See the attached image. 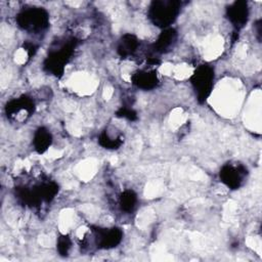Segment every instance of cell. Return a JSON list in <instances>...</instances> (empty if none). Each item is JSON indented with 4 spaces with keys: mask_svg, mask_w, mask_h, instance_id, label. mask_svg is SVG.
I'll use <instances>...</instances> for the list:
<instances>
[{
    "mask_svg": "<svg viewBox=\"0 0 262 262\" xmlns=\"http://www.w3.org/2000/svg\"><path fill=\"white\" fill-rule=\"evenodd\" d=\"M77 44L78 41L72 38L56 50H51L44 60V70L57 78L61 77L64 72V67L71 59Z\"/></svg>",
    "mask_w": 262,
    "mask_h": 262,
    "instance_id": "6da1fadb",
    "label": "cell"
},
{
    "mask_svg": "<svg viewBox=\"0 0 262 262\" xmlns=\"http://www.w3.org/2000/svg\"><path fill=\"white\" fill-rule=\"evenodd\" d=\"M179 11L180 3L177 1H154L148 9V17L155 26L167 29L175 21Z\"/></svg>",
    "mask_w": 262,
    "mask_h": 262,
    "instance_id": "7a4b0ae2",
    "label": "cell"
},
{
    "mask_svg": "<svg viewBox=\"0 0 262 262\" xmlns=\"http://www.w3.org/2000/svg\"><path fill=\"white\" fill-rule=\"evenodd\" d=\"M215 72L210 64H200L190 77V83L200 103L205 102L212 93L214 87Z\"/></svg>",
    "mask_w": 262,
    "mask_h": 262,
    "instance_id": "3957f363",
    "label": "cell"
},
{
    "mask_svg": "<svg viewBox=\"0 0 262 262\" xmlns=\"http://www.w3.org/2000/svg\"><path fill=\"white\" fill-rule=\"evenodd\" d=\"M16 21L18 27L24 31L37 34L47 29L49 25V15L42 7H30L17 14Z\"/></svg>",
    "mask_w": 262,
    "mask_h": 262,
    "instance_id": "277c9868",
    "label": "cell"
},
{
    "mask_svg": "<svg viewBox=\"0 0 262 262\" xmlns=\"http://www.w3.org/2000/svg\"><path fill=\"white\" fill-rule=\"evenodd\" d=\"M248 174L245 166L242 164H225L219 172L220 180L230 189H237L244 183Z\"/></svg>",
    "mask_w": 262,
    "mask_h": 262,
    "instance_id": "5b68a950",
    "label": "cell"
},
{
    "mask_svg": "<svg viewBox=\"0 0 262 262\" xmlns=\"http://www.w3.org/2000/svg\"><path fill=\"white\" fill-rule=\"evenodd\" d=\"M35 111V103L33 99L27 95H21L15 99L7 102L5 112L9 118H14L17 121L28 119Z\"/></svg>",
    "mask_w": 262,
    "mask_h": 262,
    "instance_id": "8992f818",
    "label": "cell"
},
{
    "mask_svg": "<svg viewBox=\"0 0 262 262\" xmlns=\"http://www.w3.org/2000/svg\"><path fill=\"white\" fill-rule=\"evenodd\" d=\"M93 233L95 236V243L98 249H113L116 248L123 238V231L119 227L101 228L94 227Z\"/></svg>",
    "mask_w": 262,
    "mask_h": 262,
    "instance_id": "52a82bcc",
    "label": "cell"
},
{
    "mask_svg": "<svg viewBox=\"0 0 262 262\" xmlns=\"http://www.w3.org/2000/svg\"><path fill=\"white\" fill-rule=\"evenodd\" d=\"M226 15L231 25L239 30L247 24L250 15V9L246 1H235L227 9Z\"/></svg>",
    "mask_w": 262,
    "mask_h": 262,
    "instance_id": "ba28073f",
    "label": "cell"
},
{
    "mask_svg": "<svg viewBox=\"0 0 262 262\" xmlns=\"http://www.w3.org/2000/svg\"><path fill=\"white\" fill-rule=\"evenodd\" d=\"M131 81L137 88L146 91L155 89L159 84V78L156 71H137L132 75Z\"/></svg>",
    "mask_w": 262,
    "mask_h": 262,
    "instance_id": "9c48e42d",
    "label": "cell"
},
{
    "mask_svg": "<svg viewBox=\"0 0 262 262\" xmlns=\"http://www.w3.org/2000/svg\"><path fill=\"white\" fill-rule=\"evenodd\" d=\"M177 39V32L173 28L164 29L163 32L159 35L158 39L154 43L152 49L157 53H165L170 50L171 47L175 44Z\"/></svg>",
    "mask_w": 262,
    "mask_h": 262,
    "instance_id": "30bf717a",
    "label": "cell"
},
{
    "mask_svg": "<svg viewBox=\"0 0 262 262\" xmlns=\"http://www.w3.org/2000/svg\"><path fill=\"white\" fill-rule=\"evenodd\" d=\"M138 46H139V40L137 39L136 36L132 34H125L122 36V38L119 41L117 51L121 57L126 58L132 55L137 50Z\"/></svg>",
    "mask_w": 262,
    "mask_h": 262,
    "instance_id": "8fae6325",
    "label": "cell"
},
{
    "mask_svg": "<svg viewBox=\"0 0 262 262\" xmlns=\"http://www.w3.org/2000/svg\"><path fill=\"white\" fill-rule=\"evenodd\" d=\"M52 134L45 127H39L33 138V145L38 154L45 152L52 143Z\"/></svg>",
    "mask_w": 262,
    "mask_h": 262,
    "instance_id": "7c38bea8",
    "label": "cell"
},
{
    "mask_svg": "<svg viewBox=\"0 0 262 262\" xmlns=\"http://www.w3.org/2000/svg\"><path fill=\"white\" fill-rule=\"evenodd\" d=\"M119 204L122 211L126 213H131L136 207L137 194L131 189H126L120 194Z\"/></svg>",
    "mask_w": 262,
    "mask_h": 262,
    "instance_id": "4fadbf2b",
    "label": "cell"
},
{
    "mask_svg": "<svg viewBox=\"0 0 262 262\" xmlns=\"http://www.w3.org/2000/svg\"><path fill=\"white\" fill-rule=\"evenodd\" d=\"M98 142L99 144L107 149H116L118 148L122 143H123V139L121 136H111L106 131H103L98 138Z\"/></svg>",
    "mask_w": 262,
    "mask_h": 262,
    "instance_id": "5bb4252c",
    "label": "cell"
},
{
    "mask_svg": "<svg viewBox=\"0 0 262 262\" xmlns=\"http://www.w3.org/2000/svg\"><path fill=\"white\" fill-rule=\"evenodd\" d=\"M72 248V241L69 235H61L57 241V251L59 255L67 256Z\"/></svg>",
    "mask_w": 262,
    "mask_h": 262,
    "instance_id": "9a60e30c",
    "label": "cell"
},
{
    "mask_svg": "<svg viewBox=\"0 0 262 262\" xmlns=\"http://www.w3.org/2000/svg\"><path fill=\"white\" fill-rule=\"evenodd\" d=\"M117 117H120V118H125L127 120H130V121H134L137 119V114L134 110L130 108V107H127V106H122L118 112H117Z\"/></svg>",
    "mask_w": 262,
    "mask_h": 262,
    "instance_id": "2e32d148",
    "label": "cell"
}]
</instances>
